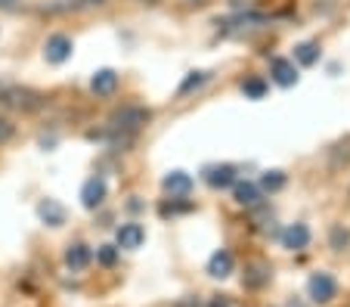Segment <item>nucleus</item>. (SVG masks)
<instances>
[{
	"instance_id": "obj_1",
	"label": "nucleus",
	"mask_w": 350,
	"mask_h": 307,
	"mask_svg": "<svg viewBox=\"0 0 350 307\" xmlns=\"http://www.w3.org/2000/svg\"><path fill=\"white\" fill-rule=\"evenodd\" d=\"M146 121H149V109H143V106H124L112 115L115 131H139Z\"/></svg>"
},
{
	"instance_id": "obj_2",
	"label": "nucleus",
	"mask_w": 350,
	"mask_h": 307,
	"mask_svg": "<svg viewBox=\"0 0 350 307\" xmlns=\"http://www.w3.org/2000/svg\"><path fill=\"white\" fill-rule=\"evenodd\" d=\"M0 103L22 109V112H31V109L40 106V96L34 90H25V87H7V90H0Z\"/></svg>"
},
{
	"instance_id": "obj_3",
	"label": "nucleus",
	"mask_w": 350,
	"mask_h": 307,
	"mask_svg": "<svg viewBox=\"0 0 350 307\" xmlns=\"http://www.w3.org/2000/svg\"><path fill=\"white\" fill-rule=\"evenodd\" d=\"M307 292H310V301H317V304H329V301L338 295V282H335L332 273H313L310 282H307Z\"/></svg>"
},
{
	"instance_id": "obj_4",
	"label": "nucleus",
	"mask_w": 350,
	"mask_h": 307,
	"mask_svg": "<svg viewBox=\"0 0 350 307\" xmlns=\"http://www.w3.org/2000/svg\"><path fill=\"white\" fill-rule=\"evenodd\" d=\"M44 56H46V62L62 66V62L72 56V38H66V34H53V38L44 44Z\"/></svg>"
},
{
	"instance_id": "obj_5",
	"label": "nucleus",
	"mask_w": 350,
	"mask_h": 307,
	"mask_svg": "<svg viewBox=\"0 0 350 307\" xmlns=\"http://www.w3.org/2000/svg\"><path fill=\"white\" fill-rule=\"evenodd\" d=\"M106 202V181L103 177H90V181L81 187V205L87 208V211H93V208H99Z\"/></svg>"
},
{
	"instance_id": "obj_6",
	"label": "nucleus",
	"mask_w": 350,
	"mask_h": 307,
	"mask_svg": "<svg viewBox=\"0 0 350 307\" xmlns=\"http://www.w3.org/2000/svg\"><path fill=\"white\" fill-rule=\"evenodd\" d=\"M270 78L276 81L279 87H291V84H297L295 59H282V56H276V59L270 62Z\"/></svg>"
},
{
	"instance_id": "obj_7",
	"label": "nucleus",
	"mask_w": 350,
	"mask_h": 307,
	"mask_svg": "<svg viewBox=\"0 0 350 307\" xmlns=\"http://www.w3.org/2000/svg\"><path fill=\"white\" fill-rule=\"evenodd\" d=\"M282 245L291 248V252H304V248L310 245V227H307V224H291V227H285Z\"/></svg>"
},
{
	"instance_id": "obj_8",
	"label": "nucleus",
	"mask_w": 350,
	"mask_h": 307,
	"mask_svg": "<svg viewBox=\"0 0 350 307\" xmlns=\"http://www.w3.org/2000/svg\"><path fill=\"white\" fill-rule=\"evenodd\" d=\"M205 181H208V187H214V189H226L236 183V168L232 165H211V168H205Z\"/></svg>"
},
{
	"instance_id": "obj_9",
	"label": "nucleus",
	"mask_w": 350,
	"mask_h": 307,
	"mask_svg": "<svg viewBox=\"0 0 350 307\" xmlns=\"http://www.w3.org/2000/svg\"><path fill=\"white\" fill-rule=\"evenodd\" d=\"M90 90L96 96H112L115 90H118V75H115L112 68H99L90 78Z\"/></svg>"
},
{
	"instance_id": "obj_10",
	"label": "nucleus",
	"mask_w": 350,
	"mask_h": 307,
	"mask_svg": "<svg viewBox=\"0 0 350 307\" xmlns=\"http://www.w3.org/2000/svg\"><path fill=\"white\" fill-rule=\"evenodd\" d=\"M143 242H146V230L139 227V224H121L118 227V248L133 252V248H139Z\"/></svg>"
},
{
	"instance_id": "obj_11",
	"label": "nucleus",
	"mask_w": 350,
	"mask_h": 307,
	"mask_svg": "<svg viewBox=\"0 0 350 307\" xmlns=\"http://www.w3.org/2000/svg\"><path fill=\"white\" fill-rule=\"evenodd\" d=\"M38 217L46 224V227H62V224H66V208H62L56 199H44L38 205Z\"/></svg>"
},
{
	"instance_id": "obj_12",
	"label": "nucleus",
	"mask_w": 350,
	"mask_h": 307,
	"mask_svg": "<svg viewBox=\"0 0 350 307\" xmlns=\"http://www.w3.org/2000/svg\"><path fill=\"white\" fill-rule=\"evenodd\" d=\"M192 189V177L186 171H171L165 177V193H171V199H183Z\"/></svg>"
},
{
	"instance_id": "obj_13",
	"label": "nucleus",
	"mask_w": 350,
	"mask_h": 307,
	"mask_svg": "<svg viewBox=\"0 0 350 307\" xmlns=\"http://www.w3.org/2000/svg\"><path fill=\"white\" fill-rule=\"evenodd\" d=\"M208 273H211L214 280H226V276L232 273V254L226 252V248H220V252L211 254V261H208Z\"/></svg>"
},
{
	"instance_id": "obj_14",
	"label": "nucleus",
	"mask_w": 350,
	"mask_h": 307,
	"mask_svg": "<svg viewBox=\"0 0 350 307\" xmlns=\"http://www.w3.org/2000/svg\"><path fill=\"white\" fill-rule=\"evenodd\" d=\"M66 264H68L72 270H84L87 264H90V248H87L84 242H75V245H68Z\"/></svg>"
},
{
	"instance_id": "obj_15",
	"label": "nucleus",
	"mask_w": 350,
	"mask_h": 307,
	"mask_svg": "<svg viewBox=\"0 0 350 307\" xmlns=\"http://www.w3.org/2000/svg\"><path fill=\"white\" fill-rule=\"evenodd\" d=\"M232 196H236L239 205H254V202L260 199V189L245 181V183H232Z\"/></svg>"
},
{
	"instance_id": "obj_16",
	"label": "nucleus",
	"mask_w": 350,
	"mask_h": 307,
	"mask_svg": "<svg viewBox=\"0 0 350 307\" xmlns=\"http://www.w3.org/2000/svg\"><path fill=\"white\" fill-rule=\"evenodd\" d=\"M267 280H270V267L267 264H252L248 273H245V286L248 289H260Z\"/></svg>"
},
{
	"instance_id": "obj_17",
	"label": "nucleus",
	"mask_w": 350,
	"mask_h": 307,
	"mask_svg": "<svg viewBox=\"0 0 350 307\" xmlns=\"http://www.w3.org/2000/svg\"><path fill=\"white\" fill-rule=\"evenodd\" d=\"M282 187H285V174L282 171H267L264 177H260L258 189H264V193H279Z\"/></svg>"
},
{
	"instance_id": "obj_18",
	"label": "nucleus",
	"mask_w": 350,
	"mask_h": 307,
	"mask_svg": "<svg viewBox=\"0 0 350 307\" xmlns=\"http://www.w3.org/2000/svg\"><path fill=\"white\" fill-rule=\"evenodd\" d=\"M295 59L301 62V66H313V62L319 59V47H317V44H297V47H295Z\"/></svg>"
},
{
	"instance_id": "obj_19",
	"label": "nucleus",
	"mask_w": 350,
	"mask_h": 307,
	"mask_svg": "<svg viewBox=\"0 0 350 307\" xmlns=\"http://www.w3.org/2000/svg\"><path fill=\"white\" fill-rule=\"evenodd\" d=\"M205 81H208V72H192L189 78H186L183 84H180V90H177V94H180V96H186V94H189V90H196V87H202V84H205Z\"/></svg>"
},
{
	"instance_id": "obj_20",
	"label": "nucleus",
	"mask_w": 350,
	"mask_h": 307,
	"mask_svg": "<svg viewBox=\"0 0 350 307\" xmlns=\"http://www.w3.org/2000/svg\"><path fill=\"white\" fill-rule=\"evenodd\" d=\"M96 261L103 267H112L115 261H118V245H99L96 248Z\"/></svg>"
},
{
	"instance_id": "obj_21",
	"label": "nucleus",
	"mask_w": 350,
	"mask_h": 307,
	"mask_svg": "<svg viewBox=\"0 0 350 307\" xmlns=\"http://www.w3.org/2000/svg\"><path fill=\"white\" fill-rule=\"evenodd\" d=\"M242 90H245V96H252V100H260V96L267 94V84L260 78H252V81H245L242 84Z\"/></svg>"
},
{
	"instance_id": "obj_22",
	"label": "nucleus",
	"mask_w": 350,
	"mask_h": 307,
	"mask_svg": "<svg viewBox=\"0 0 350 307\" xmlns=\"http://www.w3.org/2000/svg\"><path fill=\"white\" fill-rule=\"evenodd\" d=\"M347 239H350L347 230L335 227V233H332V245H335V248H344V245H347Z\"/></svg>"
},
{
	"instance_id": "obj_23",
	"label": "nucleus",
	"mask_w": 350,
	"mask_h": 307,
	"mask_svg": "<svg viewBox=\"0 0 350 307\" xmlns=\"http://www.w3.org/2000/svg\"><path fill=\"white\" fill-rule=\"evenodd\" d=\"M10 137H13V124L7 118H0V143H7Z\"/></svg>"
},
{
	"instance_id": "obj_24",
	"label": "nucleus",
	"mask_w": 350,
	"mask_h": 307,
	"mask_svg": "<svg viewBox=\"0 0 350 307\" xmlns=\"http://www.w3.org/2000/svg\"><path fill=\"white\" fill-rule=\"evenodd\" d=\"M16 0H0V7H13Z\"/></svg>"
}]
</instances>
